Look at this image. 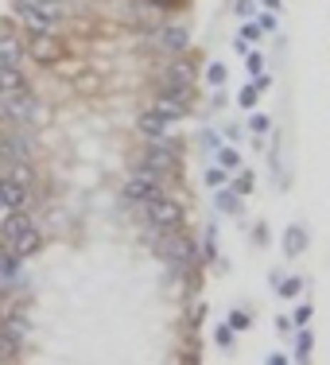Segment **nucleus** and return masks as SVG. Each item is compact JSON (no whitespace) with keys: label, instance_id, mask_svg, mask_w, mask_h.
<instances>
[{"label":"nucleus","instance_id":"nucleus-7","mask_svg":"<svg viewBox=\"0 0 330 365\" xmlns=\"http://www.w3.org/2000/svg\"><path fill=\"white\" fill-rule=\"evenodd\" d=\"M155 47L171 51V55H183V51L190 47V31L179 28V24H167V28L155 31Z\"/></svg>","mask_w":330,"mask_h":365},{"label":"nucleus","instance_id":"nucleus-27","mask_svg":"<svg viewBox=\"0 0 330 365\" xmlns=\"http://www.w3.org/2000/svg\"><path fill=\"white\" fill-rule=\"evenodd\" d=\"M237 106H241V109H257V86H241Z\"/></svg>","mask_w":330,"mask_h":365},{"label":"nucleus","instance_id":"nucleus-23","mask_svg":"<svg viewBox=\"0 0 330 365\" xmlns=\"http://www.w3.org/2000/svg\"><path fill=\"white\" fill-rule=\"evenodd\" d=\"M8 168H12V171H8V179H12V182H20V187H31V179H36V175H31L28 160H20V163H8Z\"/></svg>","mask_w":330,"mask_h":365},{"label":"nucleus","instance_id":"nucleus-43","mask_svg":"<svg viewBox=\"0 0 330 365\" xmlns=\"http://www.w3.org/2000/svg\"><path fill=\"white\" fill-rule=\"evenodd\" d=\"M0 210H4V198H0Z\"/></svg>","mask_w":330,"mask_h":365},{"label":"nucleus","instance_id":"nucleus-35","mask_svg":"<svg viewBox=\"0 0 330 365\" xmlns=\"http://www.w3.org/2000/svg\"><path fill=\"white\" fill-rule=\"evenodd\" d=\"M43 0H12V8H16V16H24V12H31V8H39Z\"/></svg>","mask_w":330,"mask_h":365},{"label":"nucleus","instance_id":"nucleus-8","mask_svg":"<svg viewBox=\"0 0 330 365\" xmlns=\"http://www.w3.org/2000/svg\"><path fill=\"white\" fill-rule=\"evenodd\" d=\"M136 133H140L144 140H163V136H167V120L155 109H144L140 117H136Z\"/></svg>","mask_w":330,"mask_h":365},{"label":"nucleus","instance_id":"nucleus-11","mask_svg":"<svg viewBox=\"0 0 330 365\" xmlns=\"http://www.w3.org/2000/svg\"><path fill=\"white\" fill-rule=\"evenodd\" d=\"M195 71H198V66H195V58H175V63H171L167 66V82H163V86H195Z\"/></svg>","mask_w":330,"mask_h":365},{"label":"nucleus","instance_id":"nucleus-42","mask_svg":"<svg viewBox=\"0 0 330 365\" xmlns=\"http://www.w3.org/2000/svg\"><path fill=\"white\" fill-rule=\"evenodd\" d=\"M155 4H179V0H155Z\"/></svg>","mask_w":330,"mask_h":365},{"label":"nucleus","instance_id":"nucleus-17","mask_svg":"<svg viewBox=\"0 0 330 365\" xmlns=\"http://www.w3.org/2000/svg\"><path fill=\"white\" fill-rule=\"evenodd\" d=\"M20 346H24V338L0 330V361H16V358H20Z\"/></svg>","mask_w":330,"mask_h":365},{"label":"nucleus","instance_id":"nucleus-38","mask_svg":"<svg viewBox=\"0 0 330 365\" xmlns=\"http://www.w3.org/2000/svg\"><path fill=\"white\" fill-rule=\"evenodd\" d=\"M249 71H253V74H260V71H264V63H260V55H257V51H249Z\"/></svg>","mask_w":330,"mask_h":365},{"label":"nucleus","instance_id":"nucleus-39","mask_svg":"<svg viewBox=\"0 0 330 365\" xmlns=\"http://www.w3.org/2000/svg\"><path fill=\"white\" fill-rule=\"evenodd\" d=\"M253 86H257V93H260V90H268V86H272V78H268V74H257Z\"/></svg>","mask_w":330,"mask_h":365},{"label":"nucleus","instance_id":"nucleus-29","mask_svg":"<svg viewBox=\"0 0 330 365\" xmlns=\"http://www.w3.org/2000/svg\"><path fill=\"white\" fill-rule=\"evenodd\" d=\"M268 128H272V120L264 117V113H253V120H249V133H257V136H264Z\"/></svg>","mask_w":330,"mask_h":365},{"label":"nucleus","instance_id":"nucleus-19","mask_svg":"<svg viewBox=\"0 0 330 365\" xmlns=\"http://www.w3.org/2000/svg\"><path fill=\"white\" fill-rule=\"evenodd\" d=\"M24 225H31L28 222V214H24V210H12V214H8V218H4V225H0V237H16V233H20L24 230Z\"/></svg>","mask_w":330,"mask_h":365},{"label":"nucleus","instance_id":"nucleus-22","mask_svg":"<svg viewBox=\"0 0 330 365\" xmlns=\"http://www.w3.org/2000/svg\"><path fill=\"white\" fill-rule=\"evenodd\" d=\"M16 272H20V257L4 245V249H0V276L8 280V276H16Z\"/></svg>","mask_w":330,"mask_h":365},{"label":"nucleus","instance_id":"nucleus-20","mask_svg":"<svg viewBox=\"0 0 330 365\" xmlns=\"http://www.w3.org/2000/svg\"><path fill=\"white\" fill-rule=\"evenodd\" d=\"M152 109L160 113L163 120H179V117H187V109H183V106H175V101H171V98H160V101H155Z\"/></svg>","mask_w":330,"mask_h":365},{"label":"nucleus","instance_id":"nucleus-13","mask_svg":"<svg viewBox=\"0 0 330 365\" xmlns=\"http://www.w3.org/2000/svg\"><path fill=\"white\" fill-rule=\"evenodd\" d=\"M303 253H307V230H303V225H288V230H284V257L295 260Z\"/></svg>","mask_w":330,"mask_h":365},{"label":"nucleus","instance_id":"nucleus-40","mask_svg":"<svg viewBox=\"0 0 330 365\" xmlns=\"http://www.w3.org/2000/svg\"><path fill=\"white\" fill-rule=\"evenodd\" d=\"M4 120H8V101L0 98V125H4Z\"/></svg>","mask_w":330,"mask_h":365},{"label":"nucleus","instance_id":"nucleus-36","mask_svg":"<svg viewBox=\"0 0 330 365\" xmlns=\"http://www.w3.org/2000/svg\"><path fill=\"white\" fill-rule=\"evenodd\" d=\"M257 28H260V31H276V16H272V12H264V16L257 20Z\"/></svg>","mask_w":330,"mask_h":365},{"label":"nucleus","instance_id":"nucleus-41","mask_svg":"<svg viewBox=\"0 0 330 365\" xmlns=\"http://www.w3.org/2000/svg\"><path fill=\"white\" fill-rule=\"evenodd\" d=\"M264 8H272V12H280V0H260Z\"/></svg>","mask_w":330,"mask_h":365},{"label":"nucleus","instance_id":"nucleus-12","mask_svg":"<svg viewBox=\"0 0 330 365\" xmlns=\"http://www.w3.org/2000/svg\"><path fill=\"white\" fill-rule=\"evenodd\" d=\"M0 198H4V210H24L28 206V187L12 179H0Z\"/></svg>","mask_w":330,"mask_h":365},{"label":"nucleus","instance_id":"nucleus-30","mask_svg":"<svg viewBox=\"0 0 330 365\" xmlns=\"http://www.w3.org/2000/svg\"><path fill=\"white\" fill-rule=\"evenodd\" d=\"M218 163H222L225 171H230V168H237V163H241V155L233 152V148H218Z\"/></svg>","mask_w":330,"mask_h":365},{"label":"nucleus","instance_id":"nucleus-6","mask_svg":"<svg viewBox=\"0 0 330 365\" xmlns=\"http://www.w3.org/2000/svg\"><path fill=\"white\" fill-rule=\"evenodd\" d=\"M4 245L12 249V253L20 257V260H28V257H36L39 249H43V233L36 230V225H24V230L16 233V237H8Z\"/></svg>","mask_w":330,"mask_h":365},{"label":"nucleus","instance_id":"nucleus-2","mask_svg":"<svg viewBox=\"0 0 330 365\" xmlns=\"http://www.w3.org/2000/svg\"><path fill=\"white\" fill-rule=\"evenodd\" d=\"M155 195H160V171H152V168H140L125 182V190H120V198H125L128 206H144L148 198H155Z\"/></svg>","mask_w":330,"mask_h":365},{"label":"nucleus","instance_id":"nucleus-26","mask_svg":"<svg viewBox=\"0 0 330 365\" xmlns=\"http://www.w3.org/2000/svg\"><path fill=\"white\" fill-rule=\"evenodd\" d=\"M276 288H280V295H284V299H295V295L303 292V280H299V276H288V280H280Z\"/></svg>","mask_w":330,"mask_h":365},{"label":"nucleus","instance_id":"nucleus-18","mask_svg":"<svg viewBox=\"0 0 330 365\" xmlns=\"http://www.w3.org/2000/svg\"><path fill=\"white\" fill-rule=\"evenodd\" d=\"M214 202H218L222 214H237L241 210V195L233 187H218V198H214Z\"/></svg>","mask_w":330,"mask_h":365},{"label":"nucleus","instance_id":"nucleus-33","mask_svg":"<svg viewBox=\"0 0 330 365\" xmlns=\"http://www.w3.org/2000/svg\"><path fill=\"white\" fill-rule=\"evenodd\" d=\"M311 315H315V311H311V303H303V307L295 311V319H292V323H295V327H307V323H311Z\"/></svg>","mask_w":330,"mask_h":365},{"label":"nucleus","instance_id":"nucleus-1","mask_svg":"<svg viewBox=\"0 0 330 365\" xmlns=\"http://www.w3.org/2000/svg\"><path fill=\"white\" fill-rule=\"evenodd\" d=\"M148 222H152V230L167 233V230H179L183 225V202H175V198H167L160 190L155 198H148Z\"/></svg>","mask_w":330,"mask_h":365},{"label":"nucleus","instance_id":"nucleus-3","mask_svg":"<svg viewBox=\"0 0 330 365\" xmlns=\"http://www.w3.org/2000/svg\"><path fill=\"white\" fill-rule=\"evenodd\" d=\"M24 51H28V55L36 58L39 66H55L58 58L66 55V43L58 39L55 31H39V36H31V39H28V47H24Z\"/></svg>","mask_w":330,"mask_h":365},{"label":"nucleus","instance_id":"nucleus-14","mask_svg":"<svg viewBox=\"0 0 330 365\" xmlns=\"http://www.w3.org/2000/svg\"><path fill=\"white\" fill-rule=\"evenodd\" d=\"M24 86H28V78L20 74V66L0 63V98H12V93H20Z\"/></svg>","mask_w":330,"mask_h":365},{"label":"nucleus","instance_id":"nucleus-31","mask_svg":"<svg viewBox=\"0 0 330 365\" xmlns=\"http://www.w3.org/2000/svg\"><path fill=\"white\" fill-rule=\"evenodd\" d=\"M249 311H230V330H249Z\"/></svg>","mask_w":330,"mask_h":365},{"label":"nucleus","instance_id":"nucleus-16","mask_svg":"<svg viewBox=\"0 0 330 365\" xmlns=\"http://www.w3.org/2000/svg\"><path fill=\"white\" fill-rule=\"evenodd\" d=\"M20 20H24V28H28L31 36H39V31H55V20H47V16L36 12V8H31V12H24Z\"/></svg>","mask_w":330,"mask_h":365},{"label":"nucleus","instance_id":"nucleus-28","mask_svg":"<svg viewBox=\"0 0 330 365\" xmlns=\"http://www.w3.org/2000/svg\"><path fill=\"white\" fill-rule=\"evenodd\" d=\"M253 182H257V179H253V171H241V175H237V179H233V190H237V195H241V198H245V195H249V190H253Z\"/></svg>","mask_w":330,"mask_h":365},{"label":"nucleus","instance_id":"nucleus-10","mask_svg":"<svg viewBox=\"0 0 330 365\" xmlns=\"http://www.w3.org/2000/svg\"><path fill=\"white\" fill-rule=\"evenodd\" d=\"M31 155V144L28 136H0V160L4 163H20Z\"/></svg>","mask_w":330,"mask_h":365},{"label":"nucleus","instance_id":"nucleus-25","mask_svg":"<svg viewBox=\"0 0 330 365\" xmlns=\"http://www.w3.org/2000/svg\"><path fill=\"white\" fill-rule=\"evenodd\" d=\"M225 78H230V71H225V63H210L206 66V82L218 90V86H225Z\"/></svg>","mask_w":330,"mask_h":365},{"label":"nucleus","instance_id":"nucleus-5","mask_svg":"<svg viewBox=\"0 0 330 365\" xmlns=\"http://www.w3.org/2000/svg\"><path fill=\"white\" fill-rule=\"evenodd\" d=\"M144 168H152V171H175L179 168V152H175V148H167L163 140H148Z\"/></svg>","mask_w":330,"mask_h":365},{"label":"nucleus","instance_id":"nucleus-34","mask_svg":"<svg viewBox=\"0 0 330 365\" xmlns=\"http://www.w3.org/2000/svg\"><path fill=\"white\" fill-rule=\"evenodd\" d=\"M206 182H210V187H225V168H210L206 171Z\"/></svg>","mask_w":330,"mask_h":365},{"label":"nucleus","instance_id":"nucleus-24","mask_svg":"<svg viewBox=\"0 0 330 365\" xmlns=\"http://www.w3.org/2000/svg\"><path fill=\"white\" fill-rule=\"evenodd\" d=\"M0 330H8V334L24 338V334H28V330H31V323H28V319H24V315H8V319H4V327H0Z\"/></svg>","mask_w":330,"mask_h":365},{"label":"nucleus","instance_id":"nucleus-4","mask_svg":"<svg viewBox=\"0 0 330 365\" xmlns=\"http://www.w3.org/2000/svg\"><path fill=\"white\" fill-rule=\"evenodd\" d=\"M160 257H163V260H171V264H183V268L198 264V257H195V245H190V241H187L179 230H167V241L160 245Z\"/></svg>","mask_w":330,"mask_h":365},{"label":"nucleus","instance_id":"nucleus-21","mask_svg":"<svg viewBox=\"0 0 330 365\" xmlns=\"http://www.w3.org/2000/svg\"><path fill=\"white\" fill-rule=\"evenodd\" d=\"M311 350H315V334L303 330V334L295 338V361H311Z\"/></svg>","mask_w":330,"mask_h":365},{"label":"nucleus","instance_id":"nucleus-32","mask_svg":"<svg viewBox=\"0 0 330 365\" xmlns=\"http://www.w3.org/2000/svg\"><path fill=\"white\" fill-rule=\"evenodd\" d=\"M233 12H237L241 20H253V16H257V0H237V4H233Z\"/></svg>","mask_w":330,"mask_h":365},{"label":"nucleus","instance_id":"nucleus-9","mask_svg":"<svg viewBox=\"0 0 330 365\" xmlns=\"http://www.w3.org/2000/svg\"><path fill=\"white\" fill-rule=\"evenodd\" d=\"M39 113V101L31 98V93H12V101H8V120H36Z\"/></svg>","mask_w":330,"mask_h":365},{"label":"nucleus","instance_id":"nucleus-37","mask_svg":"<svg viewBox=\"0 0 330 365\" xmlns=\"http://www.w3.org/2000/svg\"><path fill=\"white\" fill-rule=\"evenodd\" d=\"M214 338H218V346H225V350H230V346H233V330H230V327H222V330H218V334H214Z\"/></svg>","mask_w":330,"mask_h":365},{"label":"nucleus","instance_id":"nucleus-15","mask_svg":"<svg viewBox=\"0 0 330 365\" xmlns=\"http://www.w3.org/2000/svg\"><path fill=\"white\" fill-rule=\"evenodd\" d=\"M20 58H24V39L12 36V31H0V63L20 66Z\"/></svg>","mask_w":330,"mask_h":365}]
</instances>
